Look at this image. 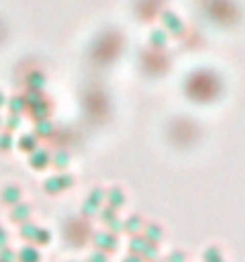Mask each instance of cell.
Listing matches in <instances>:
<instances>
[{"label":"cell","instance_id":"obj_1","mask_svg":"<svg viewBox=\"0 0 245 262\" xmlns=\"http://www.w3.org/2000/svg\"><path fill=\"white\" fill-rule=\"evenodd\" d=\"M41 257H38V250L34 248H24V253H21V262H38Z\"/></svg>","mask_w":245,"mask_h":262},{"label":"cell","instance_id":"obj_2","mask_svg":"<svg viewBox=\"0 0 245 262\" xmlns=\"http://www.w3.org/2000/svg\"><path fill=\"white\" fill-rule=\"evenodd\" d=\"M129 262H138V260H129Z\"/></svg>","mask_w":245,"mask_h":262}]
</instances>
